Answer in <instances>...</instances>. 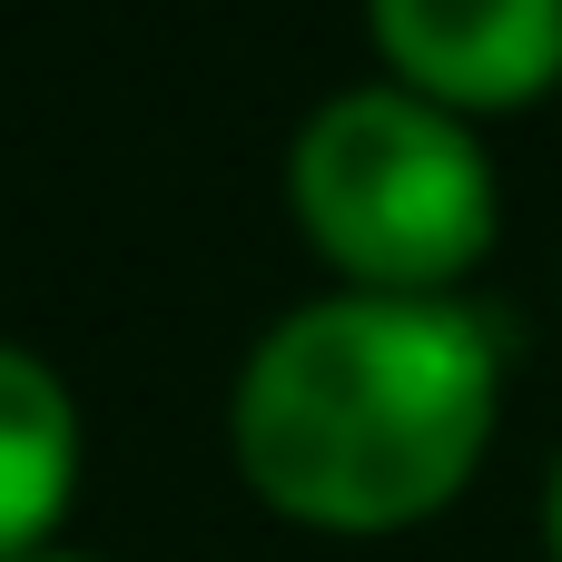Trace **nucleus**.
<instances>
[{
  "label": "nucleus",
  "instance_id": "nucleus-1",
  "mask_svg": "<svg viewBox=\"0 0 562 562\" xmlns=\"http://www.w3.org/2000/svg\"><path fill=\"white\" fill-rule=\"evenodd\" d=\"M494 326L454 296L336 286L286 306L227 395L247 484L326 533H385L464 494L494 435Z\"/></svg>",
  "mask_w": 562,
  "mask_h": 562
},
{
  "label": "nucleus",
  "instance_id": "nucleus-2",
  "mask_svg": "<svg viewBox=\"0 0 562 562\" xmlns=\"http://www.w3.org/2000/svg\"><path fill=\"white\" fill-rule=\"evenodd\" d=\"M296 227L385 296H445L494 247V168L454 109L415 89H336L286 148Z\"/></svg>",
  "mask_w": 562,
  "mask_h": 562
},
{
  "label": "nucleus",
  "instance_id": "nucleus-3",
  "mask_svg": "<svg viewBox=\"0 0 562 562\" xmlns=\"http://www.w3.org/2000/svg\"><path fill=\"white\" fill-rule=\"evenodd\" d=\"M395 89L435 109H514L562 79V0H366Z\"/></svg>",
  "mask_w": 562,
  "mask_h": 562
},
{
  "label": "nucleus",
  "instance_id": "nucleus-4",
  "mask_svg": "<svg viewBox=\"0 0 562 562\" xmlns=\"http://www.w3.org/2000/svg\"><path fill=\"white\" fill-rule=\"evenodd\" d=\"M79 484V405L30 356L0 346V562H30Z\"/></svg>",
  "mask_w": 562,
  "mask_h": 562
},
{
  "label": "nucleus",
  "instance_id": "nucleus-5",
  "mask_svg": "<svg viewBox=\"0 0 562 562\" xmlns=\"http://www.w3.org/2000/svg\"><path fill=\"white\" fill-rule=\"evenodd\" d=\"M543 543H553V562H562V464H553V494H543Z\"/></svg>",
  "mask_w": 562,
  "mask_h": 562
},
{
  "label": "nucleus",
  "instance_id": "nucleus-6",
  "mask_svg": "<svg viewBox=\"0 0 562 562\" xmlns=\"http://www.w3.org/2000/svg\"><path fill=\"white\" fill-rule=\"evenodd\" d=\"M30 562H89V553H30Z\"/></svg>",
  "mask_w": 562,
  "mask_h": 562
}]
</instances>
